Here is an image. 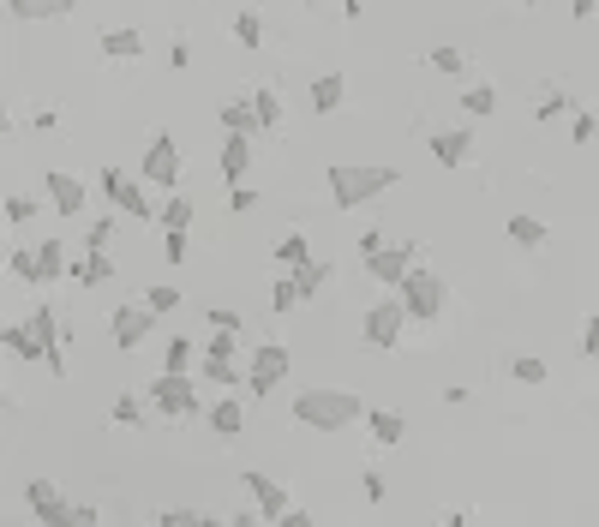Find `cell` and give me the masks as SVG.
<instances>
[{
	"label": "cell",
	"mask_w": 599,
	"mask_h": 527,
	"mask_svg": "<svg viewBox=\"0 0 599 527\" xmlns=\"http://www.w3.org/2000/svg\"><path fill=\"white\" fill-rule=\"evenodd\" d=\"M354 420H366V402H360V390H336V384H324V390H300L294 396V426H306V432H348Z\"/></svg>",
	"instance_id": "6da1fadb"
},
{
	"label": "cell",
	"mask_w": 599,
	"mask_h": 527,
	"mask_svg": "<svg viewBox=\"0 0 599 527\" xmlns=\"http://www.w3.org/2000/svg\"><path fill=\"white\" fill-rule=\"evenodd\" d=\"M402 174L396 168H384V162H336L330 168V204L336 210H360V204H372L378 192H390Z\"/></svg>",
	"instance_id": "7a4b0ae2"
},
{
	"label": "cell",
	"mask_w": 599,
	"mask_h": 527,
	"mask_svg": "<svg viewBox=\"0 0 599 527\" xmlns=\"http://www.w3.org/2000/svg\"><path fill=\"white\" fill-rule=\"evenodd\" d=\"M150 402H156V414H168V420H198V414H210V408H204V378H192V372H156V378H150Z\"/></svg>",
	"instance_id": "3957f363"
},
{
	"label": "cell",
	"mask_w": 599,
	"mask_h": 527,
	"mask_svg": "<svg viewBox=\"0 0 599 527\" xmlns=\"http://www.w3.org/2000/svg\"><path fill=\"white\" fill-rule=\"evenodd\" d=\"M396 300L408 306V318H414V324H438V318H444V306H450V288H444V276H438V270H414V276L396 288Z\"/></svg>",
	"instance_id": "277c9868"
},
{
	"label": "cell",
	"mask_w": 599,
	"mask_h": 527,
	"mask_svg": "<svg viewBox=\"0 0 599 527\" xmlns=\"http://www.w3.org/2000/svg\"><path fill=\"white\" fill-rule=\"evenodd\" d=\"M408 324H414V318H408V306H402L396 294H384V300H372V306H366L360 336H366V348L396 354V342H402V330H408Z\"/></svg>",
	"instance_id": "5b68a950"
},
{
	"label": "cell",
	"mask_w": 599,
	"mask_h": 527,
	"mask_svg": "<svg viewBox=\"0 0 599 527\" xmlns=\"http://www.w3.org/2000/svg\"><path fill=\"white\" fill-rule=\"evenodd\" d=\"M102 198H108V210H120V216H132V222H156V210L162 204H150V192H144V180H132L126 168H102Z\"/></svg>",
	"instance_id": "8992f818"
},
{
	"label": "cell",
	"mask_w": 599,
	"mask_h": 527,
	"mask_svg": "<svg viewBox=\"0 0 599 527\" xmlns=\"http://www.w3.org/2000/svg\"><path fill=\"white\" fill-rule=\"evenodd\" d=\"M138 180L156 186V192H180V144H174V132H156V138H150V150H144V162H138Z\"/></svg>",
	"instance_id": "52a82bcc"
},
{
	"label": "cell",
	"mask_w": 599,
	"mask_h": 527,
	"mask_svg": "<svg viewBox=\"0 0 599 527\" xmlns=\"http://www.w3.org/2000/svg\"><path fill=\"white\" fill-rule=\"evenodd\" d=\"M288 372H294V354L282 342H252V360H246V390L252 396H270Z\"/></svg>",
	"instance_id": "ba28073f"
},
{
	"label": "cell",
	"mask_w": 599,
	"mask_h": 527,
	"mask_svg": "<svg viewBox=\"0 0 599 527\" xmlns=\"http://www.w3.org/2000/svg\"><path fill=\"white\" fill-rule=\"evenodd\" d=\"M414 270H420V246H414V240L384 246V252H372V258H366V276H372V282H384V288H402Z\"/></svg>",
	"instance_id": "9c48e42d"
},
{
	"label": "cell",
	"mask_w": 599,
	"mask_h": 527,
	"mask_svg": "<svg viewBox=\"0 0 599 527\" xmlns=\"http://www.w3.org/2000/svg\"><path fill=\"white\" fill-rule=\"evenodd\" d=\"M108 336H114V348L132 354V348H144V342L156 336V312H150L144 300H138V306H114V312H108Z\"/></svg>",
	"instance_id": "30bf717a"
},
{
	"label": "cell",
	"mask_w": 599,
	"mask_h": 527,
	"mask_svg": "<svg viewBox=\"0 0 599 527\" xmlns=\"http://www.w3.org/2000/svg\"><path fill=\"white\" fill-rule=\"evenodd\" d=\"M24 504H30V516H36L42 527H66L72 522V510H78L54 480H30V486H24Z\"/></svg>",
	"instance_id": "8fae6325"
},
{
	"label": "cell",
	"mask_w": 599,
	"mask_h": 527,
	"mask_svg": "<svg viewBox=\"0 0 599 527\" xmlns=\"http://www.w3.org/2000/svg\"><path fill=\"white\" fill-rule=\"evenodd\" d=\"M24 324H30V342L42 348V366H48L54 378H66V354H60V318H54V306H36Z\"/></svg>",
	"instance_id": "7c38bea8"
},
{
	"label": "cell",
	"mask_w": 599,
	"mask_h": 527,
	"mask_svg": "<svg viewBox=\"0 0 599 527\" xmlns=\"http://www.w3.org/2000/svg\"><path fill=\"white\" fill-rule=\"evenodd\" d=\"M240 486H246L252 510H258V516H264L270 527H276L282 516H288V510H294V504H288V486H282V480H270V474H246Z\"/></svg>",
	"instance_id": "4fadbf2b"
},
{
	"label": "cell",
	"mask_w": 599,
	"mask_h": 527,
	"mask_svg": "<svg viewBox=\"0 0 599 527\" xmlns=\"http://www.w3.org/2000/svg\"><path fill=\"white\" fill-rule=\"evenodd\" d=\"M42 198H48V204H54L60 216H78V210L90 204V192H84V180H78V174H60V168H54V174L42 180Z\"/></svg>",
	"instance_id": "5bb4252c"
},
{
	"label": "cell",
	"mask_w": 599,
	"mask_h": 527,
	"mask_svg": "<svg viewBox=\"0 0 599 527\" xmlns=\"http://www.w3.org/2000/svg\"><path fill=\"white\" fill-rule=\"evenodd\" d=\"M426 150H432V162H438V168H462V162L474 156V132H462V126L432 132V138H426Z\"/></svg>",
	"instance_id": "9a60e30c"
},
{
	"label": "cell",
	"mask_w": 599,
	"mask_h": 527,
	"mask_svg": "<svg viewBox=\"0 0 599 527\" xmlns=\"http://www.w3.org/2000/svg\"><path fill=\"white\" fill-rule=\"evenodd\" d=\"M306 102H312V114H342V102H348V78H342V72H318L312 90H306Z\"/></svg>",
	"instance_id": "2e32d148"
},
{
	"label": "cell",
	"mask_w": 599,
	"mask_h": 527,
	"mask_svg": "<svg viewBox=\"0 0 599 527\" xmlns=\"http://www.w3.org/2000/svg\"><path fill=\"white\" fill-rule=\"evenodd\" d=\"M222 174H228V186H246V174H252V138L246 132H228L222 138Z\"/></svg>",
	"instance_id": "e0dca14e"
},
{
	"label": "cell",
	"mask_w": 599,
	"mask_h": 527,
	"mask_svg": "<svg viewBox=\"0 0 599 527\" xmlns=\"http://www.w3.org/2000/svg\"><path fill=\"white\" fill-rule=\"evenodd\" d=\"M216 120H222V132H246V138H258V132H264V120H258V102H252V96L222 102V108H216Z\"/></svg>",
	"instance_id": "ac0fdd59"
},
{
	"label": "cell",
	"mask_w": 599,
	"mask_h": 527,
	"mask_svg": "<svg viewBox=\"0 0 599 527\" xmlns=\"http://www.w3.org/2000/svg\"><path fill=\"white\" fill-rule=\"evenodd\" d=\"M204 426H210L222 444H228V438H240V432H246V408H240V396H222V402H210Z\"/></svg>",
	"instance_id": "d6986e66"
},
{
	"label": "cell",
	"mask_w": 599,
	"mask_h": 527,
	"mask_svg": "<svg viewBox=\"0 0 599 527\" xmlns=\"http://www.w3.org/2000/svg\"><path fill=\"white\" fill-rule=\"evenodd\" d=\"M72 282H78V288H108V282H114V252H78Z\"/></svg>",
	"instance_id": "ffe728a7"
},
{
	"label": "cell",
	"mask_w": 599,
	"mask_h": 527,
	"mask_svg": "<svg viewBox=\"0 0 599 527\" xmlns=\"http://www.w3.org/2000/svg\"><path fill=\"white\" fill-rule=\"evenodd\" d=\"M198 366H204V342H192V336L162 342V372H198Z\"/></svg>",
	"instance_id": "44dd1931"
},
{
	"label": "cell",
	"mask_w": 599,
	"mask_h": 527,
	"mask_svg": "<svg viewBox=\"0 0 599 527\" xmlns=\"http://www.w3.org/2000/svg\"><path fill=\"white\" fill-rule=\"evenodd\" d=\"M366 432H372V444H384V450H396V444L408 438V420H402L396 408H366Z\"/></svg>",
	"instance_id": "7402d4cb"
},
{
	"label": "cell",
	"mask_w": 599,
	"mask_h": 527,
	"mask_svg": "<svg viewBox=\"0 0 599 527\" xmlns=\"http://www.w3.org/2000/svg\"><path fill=\"white\" fill-rule=\"evenodd\" d=\"M192 216H198V204H192L186 192H168V198H162V210H156L162 234H186V228H192Z\"/></svg>",
	"instance_id": "603a6c76"
},
{
	"label": "cell",
	"mask_w": 599,
	"mask_h": 527,
	"mask_svg": "<svg viewBox=\"0 0 599 527\" xmlns=\"http://www.w3.org/2000/svg\"><path fill=\"white\" fill-rule=\"evenodd\" d=\"M102 54H108V60H138V54H144V36H138L132 24H120V30H102Z\"/></svg>",
	"instance_id": "cb8c5ba5"
},
{
	"label": "cell",
	"mask_w": 599,
	"mask_h": 527,
	"mask_svg": "<svg viewBox=\"0 0 599 527\" xmlns=\"http://www.w3.org/2000/svg\"><path fill=\"white\" fill-rule=\"evenodd\" d=\"M270 252H276V264H282V270H306V264H312V240H306L300 228H294V234H282Z\"/></svg>",
	"instance_id": "d4e9b609"
},
{
	"label": "cell",
	"mask_w": 599,
	"mask_h": 527,
	"mask_svg": "<svg viewBox=\"0 0 599 527\" xmlns=\"http://www.w3.org/2000/svg\"><path fill=\"white\" fill-rule=\"evenodd\" d=\"M60 270H66V246L60 240H36V288L60 282Z\"/></svg>",
	"instance_id": "484cf974"
},
{
	"label": "cell",
	"mask_w": 599,
	"mask_h": 527,
	"mask_svg": "<svg viewBox=\"0 0 599 527\" xmlns=\"http://www.w3.org/2000/svg\"><path fill=\"white\" fill-rule=\"evenodd\" d=\"M108 420H114V426H126V432H144V426H150V414H144V396H132V390H126V396H114Z\"/></svg>",
	"instance_id": "4316f807"
},
{
	"label": "cell",
	"mask_w": 599,
	"mask_h": 527,
	"mask_svg": "<svg viewBox=\"0 0 599 527\" xmlns=\"http://www.w3.org/2000/svg\"><path fill=\"white\" fill-rule=\"evenodd\" d=\"M72 6H78V0H6V12L24 18V24H30V18H66Z\"/></svg>",
	"instance_id": "83f0119b"
},
{
	"label": "cell",
	"mask_w": 599,
	"mask_h": 527,
	"mask_svg": "<svg viewBox=\"0 0 599 527\" xmlns=\"http://www.w3.org/2000/svg\"><path fill=\"white\" fill-rule=\"evenodd\" d=\"M198 378H204V384H216V390H246V372H240L234 360H204V366H198Z\"/></svg>",
	"instance_id": "f1b7e54d"
},
{
	"label": "cell",
	"mask_w": 599,
	"mask_h": 527,
	"mask_svg": "<svg viewBox=\"0 0 599 527\" xmlns=\"http://www.w3.org/2000/svg\"><path fill=\"white\" fill-rule=\"evenodd\" d=\"M510 378H516L522 390H540V384L552 378V366H546L540 354H516V360H510Z\"/></svg>",
	"instance_id": "f546056e"
},
{
	"label": "cell",
	"mask_w": 599,
	"mask_h": 527,
	"mask_svg": "<svg viewBox=\"0 0 599 527\" xmlns=\"http://www.w3.org/2000/svg\"><path fill=\"white\" fill-rule=\"evenodd\" d=\"M510 240H516L522 252H540V246H546V222H540V216H510Z\"/></svg>",
	"instance_id": "4dcf8cb0"
},
{
	"label": "cell",
	"mask_w": 599,
	"mask_h": 527,
	"mask_svg": "<svg viewBox=\"0 0 599 527\" xmlns=\"http://www.w3.org/2000/svg\"><path fill=\"white\" fill-rule=\"evenodd\" d=\"M288 282H294V294H300V306H306V300H312V294L330 282V264H318V258H312L306 270H288Z\"/></svg>",
	"instance_id": "1f68e13d"
},
{
	"label": "cell",
	"mask_w": 599,
	"mask_h": 527,
	"mask_svg": "<svg viewBox=\"0 0 599 527\" xmlns=\"http://www.w3.org/2000/svg\"><path fill=\"white\" fill-rule=\"evenodd\" d=\"M234 42H240V48H252V54L264 48V18H258L252 6H246V12H234Z\"/></svg>",
	"instance_id": "d6a6232c"
},
{
	"label": "cell",
	"mask_w": 599,
	"mask_h": 527,
	"mask_svg": "<svg viewBox=\"0 0 599 527\" xmlns=\"http://www.w3.org/2000/svg\"><path fill=\"white\" fill-rule=\"evenodd\" d=\"M462 108H468L474 120H486V114H498V90H492V84H474V90H462Z\"/></svg>",
	"instance_id": "836d02e7"
},
{
	"label": "cell",
	"mask_w": 599,
	"mask_h": 527,
	"mask_svg": "<svg viewBox=\"0 0 599 527\" xmlns=\"http://www.w3.org/2000/svg\"><path fill=\"white\" fill-rule=\"evenodd\" d=\"M558 114H576V102H570L564 90H540V102H534V120H558Z\"/></svg>",
	"instance_id": "e575fe53"
},
{
	"label": "cell",
	"mask_w": 599,
	"mask_h": 527,
	"mask_svg": "<svg viewBox=\"0 0 599 527\" xmlns=\"http://www.w3.org/2000/svg\"><path fill=\"white\" fill-rule=\"evenodd\" d=\"M114 246V216H96L90 228H84V246L78 252H108Z\"/></svg>",
	"instance_id": "d590c367"
},
{
	"label": "cell",
	"mask_w": 599,
	"mask_h": 527,
	"mask_svg": "<svg viewBox=\"0 0 599 527\" xmlns=\"http://www.w3.org/2000/svg\"><path fill=\"white\" fill-rule=\"evenodd\" d=\"M6 270L36 288V246H12V252H6Z\"/></svg>",
	"instance_id": "8d00e7d4"
},
{
	"label": "cell",
	"mask_w": 599,
	"mask_h": 527,
	"mask_svg": "<svg viewBox=\"0 0 599 527\" xmlns=\"http://www.w3.org/2000/svg\"><path fill=\"white\" fill-rule=\"evenodd\" d=\"M240 336H228V330H210V342H204V360H240Z\"/></svg>",
	"instance_id": "74e56055"
},
{
	"label": "cell",
	"mask_w": 599,
	"mask_h": 527,
	"mask_svg": "<svg viewBox=\"0 0 599 527\" xmlns=\"http://www.w3.org/2000/svg\"><path fill=\"white\" fill-rule=\"evenodd\" d=\"M156 527H228V522L204 516V510H162V516H156Z\"/></svg>",
	"instance_id": "f35d334b"
},
{
	"label": "cell",
	"mask_w": 599,
	"mask_h": 527,
	"mask_svg": "<svg viewBox=\"0 0 599 527\" xmlns=\"http://www.w3.org/2000/svg\"><path fill=\"white\" fill-rule=\"evenodd\" d=\"M426 66H432V72H444V78H456V72L468 66V54H462V48H432V54H426Z\"/></svg>",
	"instance_id": "ab89813d"
},
{
	"label": "cell",
	"mask_w": 599,
	"mask_h": 527,
	"mask_svg": "<svg viewBox=\"0 0 599 527\" xmlns=\"http://www.w3.org/2000/svg\"><path fill=\"white\" fill-rule=\"evenodd\" d=\"M252 102H258V120H264V132H270V126H282V96H276L270 84H264V90H258Z\"/></svg>",
	"instance_id": "60d3db41"
},
{
	"label": "cell",
	"mask_w": 599,
	"mask_h": 527,
	"mask_svg": "<svg viewBox=\"0 0 599 527\" xmlns=\"http://www.w3.org/2000/svg\"><path fill=\"white\" fill-rule=\"evenodd\" d=\"M144 306L162 318V312H174L180 306V288H168V282H156V288H144Z\"/></svg>",
	"instance_id": "b9f144b4"
},
{
	"label": "cell",
	"mask_w": 599,
	"mask_h": 527,
	"mask_svg": "<svg viewBox=\"0 0 599 527\" xmlns=\"http://www.w3.org/2000/svg\"><path fill=\"white\" fill-rule=\"evenodd\" d=\"M42 210V198H6V228H24Z\"/></svg>",
	"instance_id": "7bdbcfd3"
},
{
	"label": "cell",
	"mask_w": 599,
	"mask_h": 527,
	"mask_svg": "<svg viewBox=\"0 0 599 527\" xmlns=\"http://www.w3.org/2000/svg\"><path fill=\"white\" fill-rule=\"evenodd\" d=\"M294 306H300V294H294V282H288V276H282V282H276V288H270V312H276V318H288V312H294Z\"/></svg>",
	"instance_id": "ee69618b"
},
{
	"label": "cell",
	"mask_w": 599,
	"mask_h": 527,
	"mask_svg": "<svg viewBox=\"0 0 599 527\" xmlns=\"http://www.w3.org/2000/svg\"><path fill=\"white\" fill-rule=\"evenodd\" d=\"M570 138H576V144H594V138H599V120L588 114V108H576V114H570Z\"/></svg>",
	"instance_id": "f6af8a7d"
},
{
	"label": "cell",
	"mask_w": 599,
	"mask_h": 527,
	"mask_svg": "<svg viewBox=\"0 0 599 527\" xmlns=\"http://www.w3.org/2000/svg\"><path fill=\"white\" fill-rule=\"evenodd\" d=\"M204 324H210V330H228V336H240V312H228V306H210V312H204Z\"/></svg>",
	"instance_id": "bcb514c9"
},
{
	"label": "cell",
	"mask_w": 599,
	"mask_h": 527,
	"mask_svg": "<svg viewBox=\"0 0 599 527\" xmlns=\"http://www.w3.org/2000/svg\"><path fill=\"white\" fill-rule=\"evenodd\" d=\"M360 492H366V504H384V498H390V480H384V474L372 468V474L360 480Z\"/></svg>",
	"instance_id": "7dc6e473"
},
{
	"label": "cell",
	"mask_w": 599,
	"mask_h": 527,
	"mask_svg": "<svg viewBox=\"0 0 599 527\" xmlns=\"http://www.w3.org/2000/svg\"><path fill=\"white\" fill-rule=\"evenodd\" d=\"M576 348H582V360H599V312L582 324V342H576Z\"/></svg>",
	"instance_id": "c3c4849f"
},
{
	"label": "cell",
	"mask_w": 599,
	"mask_h": 527,
	"mask_svg": "<svg viewBox=\"0 0 599 527\" xmlns=\"http://www.w3.org/2000/svg\"><path fill=\"white\" fill-rule=\"evenodd\" d=\"M252 204H258V192H252V186H228V210H234V216H246Z\"/></svg>",
	"instance_id": "681fc988"
},
{
	"label": "cell",
	"mask_w": 599,
	"mask_h": 527,
	"mask_svg": "<svg viewBox=\"0 0 599 527\" xmlns=\"http://www.w3.org/2000/svg\"><path fill=\"white\" fill-rule=\"evenodd\" d=\"M186 252H192L186 234H162V258H168V264H186Z\"/></svg>",
	"instance_id": "f907efd6"
},
{
	"label": "cell",
	"mask_w": 599,
	"mask_h": 527,
	"mask_svg": "<svg viewBox=\"0 0 599 527\" xmlns=\"http://www.w3.org/2000/svg\"><path fill=\"white\" fill-rule=\"evenodd\" d=\"M354 246H360V258H372V252H384V246H390V240H384V234H378V228H366V234H360V240H354Z\"/></svg>",
	"instance_id": "816d5d0a"
},
{
	"label": "cell",
	"mask_w": 599,
	"mask_h": 527,
	"mask_svg": "<svg viewBox=\"0 0 599 527\" xmlns=\"http://www.w3.org/2000/svg\"><path fill=\"white\" fill-rule=\"evenodd\" d=\"M168 66H174V72H186V66H192V48H186V42H174V48H168Z\"/></svg>",
	"instance_id": "f5cc1de1"
},
{
	"label": "cell",
	"mask_w": 599,
	"mask_h": 527,
	"mask_svg": "<svg viewBox=\"0 0 599 527\" xmlns=\"http://www.w3.org/2000/svg\"><path fill=\"white\" fill-rule=\"evenodd\" d=\"M276 527H318V522H312V510H288Z\"/></svg>",
	"instance_id": "db71d44e"
},
{
	"label": "cell",
	"mask_w": 599,
	"mask_h": 527,
	"mask_svg": "<svg viewBox=\"0 0 599 527\" xmlns=\"http://www.w3.org/2000/svg\"><path fill=\"white\" fill-rule=\"evenodd\" d=\"M228 527H270L258 510H240V516H228Z\"/></svg>",
	"instance_id": "11a10c76"
},
{
	"label": "cell",
	"mask_w": 599,
	"mask_h": 527,
	"mask_svg": "<svg viewBox=\"0 0 599 527\" xmlns=\"http://www.w3.org/2000/svg\"><path fill=\"white\" fill-rule=\"evenodd\" d=\"M66 527H96V510H90V504H78V510H72V522Z\"/></svg>",
	"instance_id": "9f6ffc18"
},
{
	"label": "cell",
	"mask_w": 599,
	"mask_h": 527,
	"mask_svg": "<svg viewBox=\"0 0 599 527\" xmlns=\"http://www.w3.org/2000/svg\"><path fill=\"white\" fill-rule=\"evenodd\" d=\"M570 18H576V24H588V18H594V0H570Z\"/></svg>",
	"instance_id": "6f0895ef"
},
{
	"label": "cell",
	"mask_w": 599,
	"mask_h": 527,
	"mask_svg": "<svg viewBox=\"0 0 599 527\" xmlns=\"http://www.w3.org/2000/svg\"><path fill=\"white\" fill-rule=\"evenodd\" d=\"M444 527H468V510H450V522Z\"/></svg>",
	"instance_id": "680465c9"
},
{
	"label": "cell",
	"mask_w": 599,
	"mask_h": 527,
	"mask_svg": "<svg viewBox=\"0 0 599 527\" xmlns=\"http://www.w3.org/2000/svg\"><path fill=\"white\" fill-rule=\"evenodd\" d=\"M522 6H540V0H522Z\"/></svg>",
	"instance_id": "91938a15"
}]
</instances>
